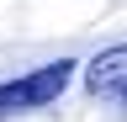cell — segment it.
<instances>
[{
	"instance_id": "6da1fadb",
	"label": "cell",
	"mask_w": 127,
	"mask_h": 122,
	"mask_svg": "<svg viewBox=\"0 0 127 122\" xmlns=\"http://www.w3.org/2000/svg\"><path fill=\"white\" fill-rule=\"evenodd\" d=\"M69 80H74V58H53V64H37V69L16 74V80H0V122L53 106L69 90Z\"/></svg>"
},
{
	"instance_id": "7a4b0ae2",
	"label": "cell",
	"mask_w": 127,
	"mask_h": 122,
	"mask_svg": "<svg viewBox=\"0 0 127 122\" xmlns=\"http://www.w3.org/2000/svg\"><path fill=\"white\" fill-rule=\"evenodd\" d=\"M85 90L95 101H106V106H127V42L95 53L85 64Z\"/></svg>"
}]
</instances>
